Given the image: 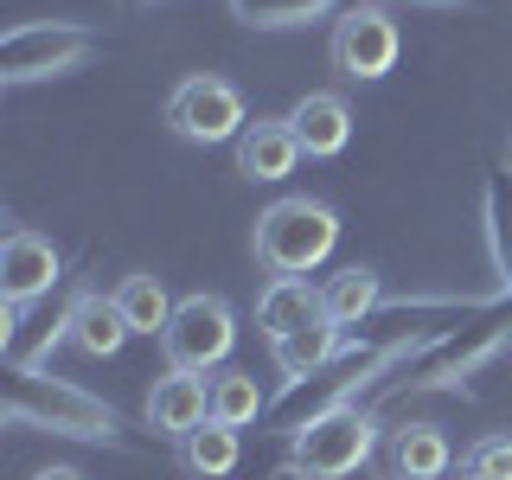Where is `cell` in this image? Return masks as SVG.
<instances>
[{
	"label": "cell",
	"mask_w": 512,
	"mask_h": 480,
	"mask_svg": "<svg viewBox=\"0 0 512 480\" xmlns=\"http://www.w3.org/2000/svg\"><path fill=\"white\" fill-rule=\"evenodd\" d=\"M7 429H45L71 442H122V410L90 397L71 378H45L39 365H7Z\"/></svg>",
	"instance_id": "obj_1"
},
{
	"label": "cell",
	"mask_w": 512,
	"mask_h": 480,
	"mask_svg": "<svg viewBox=\"0 0 512 480\" xmlns=\"http://www.w3.org/2000/svg\"><path fill=\"white\" fill-rule=\"evenodd\" d=\"M423 346H365V340H346V352L333 365H320L314 378H295V384H282V397L269 404L263 423L276 429V436H301V429L314 423V416H327V410H346V404H359V391L372 378H391V372H404V365L416 359Z\"/></svg>",
	"instance_id": "obj_2"
},
{
	"label": "cell",
	"mask_w": 512,
	"mask_h": 480,
	"mask_svg": "<svg viewBox=\"0 0 512 480\" xmlns=\"http://www.w3.org/2000/svg\"><path fill=\"white\" fill-rule=\"evenodd\" d=\"M333 244H340V212L308 192H288L256 218V263L269 276H314L333 256Z\"/></svg>",
	"instance_id": "obj_3"
},
{
	"label": "cell",
	"mask_w": 512,
	"mask_h": 480,
	"mask_svg": "<svg viewBox=\"0 0 512 480\" xmlns=\"http://www.w3.org/2000/svg\"><path fill=\"white\" fill-rule=\"evenodd\" d=\"M512 333V288H500V301H493L487 314H474L468 327H455L448 340L436 346H423L416 359L397 372V384L384 397H404V391H448V384H461V378H474L480 365L493 359V346H500Z\"/></svg>",
	"instance_id": "obj_4"
},
{
	"label": "cell",
	"mask_w": 512,
	"mask_h": 480,
	"mask_svg": "<svg viewBox=\"0 0 512 480\" xmlns=\"http://www.w3.org/2000/svg\"><path fill=\"white\" fill-rule=\"evenodd\" d=\"M378 448H384L378 410L346 404V410L314 416L301 436H288V468H295L301 480H346V474H359Z\"/></svg>",
	"instance_id": "obj_5"
},
{
	"label": "cell",
	"mask_w": 512,
	"mask_h": 480,
	"mask_svg": "<svg viewBox=\"0 0 512 480\" xmlns=\"http://www.w3.org/2000/svg\"><path fill=\"white\" fill-rule=\"evenodd\" d=\"M96 32L90 26H71V20H32V26H13L0 39V84H45V77H64L77 71L90 52H96Z\"/></svg>",
	"instance_id": "obj_6"
},
{
	"label": "cell",
	"mask_w": 512,
	"mask_h": 480,
	"mask_svg": "<svg viewBox=\"0 0 512 480\" xmlns=\"http://www.w3.org/2000/svg\"><path fill=\"white\" fill-rule=\"evenodd\" d=\"M231 346H237V314L218 295H186L173 308L167 333H160V352H167L173 372H199V378H212L231 359Z\"/></svg>",
	"instance_id": "obj_7"
},
{
	"label": "cell",
	"mask_w": 512,
	"mask_h": 480,
	"mask_svg": "<svg viewBox=\"0 0 512 480\" xmlns=\"http://www.w3.org/2000/svg\"><path fill=\"white\" fill-rule=\"evenodd\" d=\"M167 122H173V135L199 141V148H212V141H237L250 128L244 90H237L231 77L199 71V77H186V84L167 96Z\"/></svg>",
	"instance_id": "obj_8"
},
{
	"label": "cell",
	"mask_w": 512,
	"mask_h": 480,
	"mask_svg": "<svg viewBox=\"0 0 512 480\" xmlns=\"http://www.w3.org/2000/svg\"><path fill=\"white\" fill-rule=\"evenodd\" d=\"M397 52H404V32H397V20L384 7H372V0L340 7V20H333V64L352 84H378L397 64Z\"/></svg>",
	"instance_id": "obj_9"
},
{
	"label": "cell",
	"mask_w": 512,
	"mask_h": 480,
	"mask_svg": "<svg viewBox=\"0 0 512 480\" xmlns=\"http://www.w3.org/2000/svg\"><path fill=\"white\" fill-rule=\"evenodd\" d=\"M58 282H64V263H58L52 237H39V231H7V244H0V301L26 308V301L52 295Z\"/></svg>",
	"instance_id": "obj_10"
},
{
	"label": "cell",
	"mask_w": 512,
	"mask_h": 480,
	"mask_svg": "<svg viewBox=\"0 0 512 480\" xmlns=\"http://www.w3.org/2000/svg\"><path fill=\"white\" fill-rule=\"evenodd\" d=\"M199 423H212V378H199V372H160L148 384V429L154 436H173V442H186Z\"/></svg>",
	"instance_id": "obj_11"
},
{
	"label": "cell",
	"mask_w": 512,
	"mask_h": 480,
	"mask_svg": "<svg viewBox=\"0 0 512 480\" xmlns=\"http://www.w3.org/2000/svg\"><path fill=\"white\" fill-rule=\"evenodd\" d=\"M301 167V141H295V122L288 116H256L244 135H237V173L256 186H276Z\"/></svg>",
	"instance_id": "obj_12"
},
{
	"label": "cell",
	"mask_w": 512,
	"mask_h": 480,
	"mask_svg": "<svg viewBox=\"0 0 512 480\" xmlns=\"http://www.w3.org/2000/svg\"><path fill=\"white\" fill-rule=\"evenodd\" d=\"M384 480H442L448 474V436L436 423H397L378 448Z\"/></svg>",
	"instance_id": "obj_13"
},
{
	"label": "cell",
	"mask_w": 512,
	"mask_h": 480,
	"mask_svg": "<svg viewBox=\"0 0 512 480\" xmlns=\"http://www.w3.org/2000/svg\"><path fill=\"white\" fill-rule=\"evenodd\" d=\"M320 314L327 308H320V288L308 276H269V288L256 295V327H263L269 346L288 340V333H301V327H314Z\"/></svg>",
	"instance_id": "obj_14"
},
{
	"label": "cell",
	"mask_w": 512,
	"mask_h": 480,
	"mask_svg": "<svg viewBox=\"0 0 512 480\" xmlns=\"http://www.w3.org/2000/svg\"><path fill=\"white\" fill-rule=\"evenodd\" d=\"M288 122H295V141H301L308 160H333L352 141V109H346V96H333V90H308L288 109Z\"/></svg>",
	"instance_id": "obj_15"
},
{
	"label": "cell",
	"mask_w": 512,
	"mask_h": 480,
	"mask_svg": "<svg viewBox=\"0 0 512 480\" xmlns=\"http://www.w3.org/2000/svg\"><path fill=\"white\" fill-rule=\"evenodd\" d=\"M320 308H327L333 327H346V333H359L365 320H372L384 308V282H378V269H333L327 282H320Z\"/></svg>",
	"instance_id": "obj_16"
},
{
	"label": "cell",
	"mask_w": 512,
	"mask_h": 480,
	"mask_svg": "<svg viewBox=\"0 0 512 480\" xmlns=\"http://www.w3.org/2000/svg\"><path fill=\"white\" fill-rule=\"evenodd\" d=\"M128 340H135V333H128L116 295H77L71 301V346L84 352V359H116Z\"/></svg>",
	"instance_id": "obj_17"
},
{
	"label": "cell",
	"mask_w": 512,
	"mask_h": 480,
	"mask_svg": "<svg viewBox=\"0 0 512 480\" xmlns=\"http://www.w3.org/2000/svg\"><path fill=\"white\" fill-rule=\"evenodd\" d=\"M269 352H276V372H282V384H295V378H314L320 365H333V359L346 352V327H333V320L320 314L314 327L288 333V340H276Z\"/></svg>",
	"instance_id": "obj_18"
},
{
	"label": "cell",
	"mask_w": 512,
	"mask_h": 480,
	"mask_svg": "<svg viewBox=\"0 0 512 480\" xmlns=\"http://www.w3.org/2000/svg\"><path fill=\"white\" fill-rule=\"evenodd\" d=\"M480 218H487V256L500 269V288H512V160L487 173L480 186Z\"/></svg>",
	"instance_id": "obj_19"
},
{
	"label": "cell",
	"mask_w": 512,
	"mask_h": 480,
	"mask_svg": "<svg viewBox=\"0 0 512 480\" xmlns=\"http://www.w3.org/2000/svg\"><path fill=\"white\" fill-rule=\"evenodd\" d=\"M237 461H244V442H237L231 423H199L180 442V468L192 480H224V474H237Z\"/></svg>",
	"instance_id": "obj_20"
},
{
	"label": "cell",
	"mask_w": 512,
	"mask_h": 480,
	"mask_svg": "<svg viewBox=\"0 0 512 480\" xmlns=\"http://www.w3.org/2000/svg\"><path fill=\"white\" fill-rule=\"evenodd\" d=\"M269 416V397L263 384H256V372H237V365H224V372H212V423H231V429H250Z\"/></svg>",
	"instance_id": "obj_21"
},
{
	"label": "cell",
	"mask_w": 512,
	"mask_h": 480,
	"mask_svg": "<svg viewBox=\"0 0 512 480\" xmlns=\"http://www.w3.org/2000/svg\"><path fill=\"white\" fill-rule=\"evenodd\" d=\"M116 308H122V320H128V333H167V320H173V308L180 301L160 288V276H122V288H116Z\"/></svg>",
	"instance_id": "obj_22"
},
{
	"label": "cell",
	"mask_w": 512,
	"mask_h": 480,
	"mask_svg": "<svg viewBox=\"0 0 512 480\" xmlns=\"http://www.w3.org/2000/svg\"><path fill=\"white\" fill-rule=\"evenodd\" d=\"M327 7H333V0H231V13L244 26H256V32H269V26H308Z\"/></svg>",
	"instance_id": "obj_23"
},
{
	"label": "cell",
	"mask_w": 512,
	"mask_h": 480,
	"mask_svg": "<svg viewBox=\"0 0 512 480\" xmlns=\"http://www.w3.org/2000/svg\"><path fill=\"white\" fill-rule=\"evenodd\" d=\"M461 480H512V436H480L461 461Z\"/></svg>",
	"instance_id": "obj_24"
},
{
	"label": "cell",
	"mask_w": 512,
	"mask_h": 480,
	"mask_svg": "<svg viewBox=\"0 0 512 480\" xmlns=\"http://www.w3.org/2000/svg\"><path fill=\"white\" fill-rule=\"evenodd\" d=\"M32 480H84V474H77V468H39Z\"/></svg>",
	"instance_id": "obj_25"
},
{
	"label": "cell",
	"mask_w": 512,
	"mask_h": 480,
	"mask_svg": "<svg viewBox=\"0 0 512 480\" xmlns=\"http://www.w3.org/2000/svg\"><path fill=\"white\" fill-rule=\"evenodd\" d=\"M410 7H461V0H410Z\"/></svg>",
	"instance_id": "obj_26"
},
{
	"label": "cell",
	"mask_w": 512,
	"mask_h": 480,
	"mask_svg": "<svg viewBox=\"0 0 512 480\" xmlns=\"http://www.w3.org/2000/svg\"><path fill=\"white\" fill-rule=\"evenodd\" d=\"M122 7H154V0H122Z\"/></svg>",
	"instance_id": "obj_27"
},
{
	"label": "cell",
	"mask_w": 512,
	"mask_h": 480,
	"mask_svg": "<svg viewBox=\"0 0 512 480\" xmlns=\"http://www.w3.org/2000/svg\"><path fill=\"white\" fill-rule=\"evenodd\" d=\"M506 160H512V148H506Z\"/></svg>",
	"instance_id": "obj_28"
}]
</instances>
